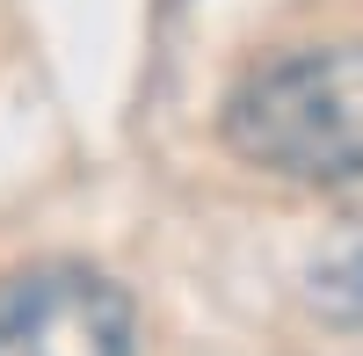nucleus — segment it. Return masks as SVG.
I'll return each instance as SVG.
<instances>
[{
    "label": "nucleus",
    "mask_w": 363,
    "mask_h": 356,
    "mask_svg": "<svg viewBox=\"0 0 363 356\" xmlns=\"http://www.w3.org/2000/svg\"><path fill=\"white\" fill-rule=\"evenodd\" d=\"M218 138L277 182H363V37L291 44L247 66L218 102Z\"/></svg>",
    "instance_id": "f257e3e1"
},
{
    "label": "nucleus",
    "mask_w": 363,
    "mask_h": 356,
    "mask_svg": "<svg viewBox=\"0 0 363 356\" xmlns=\"http://www.w3.org/2000/svg\"><path fill=\"white\" fill-rule=\"evenodd\" d=\"M0 356H138V306L87 262H29L0 277Z\"/></svg>",
    "instance_id": "f03ea898"
}]
</instances>
